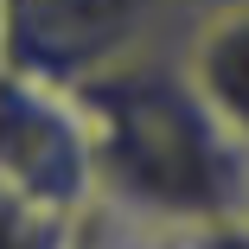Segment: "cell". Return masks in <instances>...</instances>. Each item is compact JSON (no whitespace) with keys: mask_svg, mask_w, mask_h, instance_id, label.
Instances as JSON below:
<instances>
[{"mask_svg":"<svg viewBox=\"0 0 249 249\" xmlns=\"http://www.w3.org/2000/svg\"><path fill=\"white\" fill-rule=\"evenodd\" d=\"M77 103L96 147V185L128 217L192 230L249 211V147L179 71V38L103 71L77 89Z\"/></svg>","mask_w":249,"mask_h":249,"instance_id":"cell-1","label":"cell"},{"mask_svg":"<svg viewBox=\"0 0 249 249\" xmlns=\"http://www.w3.org/2000/svg\"><path fill=\"white\" fill-rule=\"evenodd\" d=\"M179 0H0V71L83 89L103 71L179 38Z\"/></svg>","mask_w":249,"mask_h":249,"instance_id":"cell-2","label":"cell"},{"mask_svg":"<svg viewBox=\"0 0 249 249\" xmlns=\"http://www.w3.org/2000/svg\"><path fill=\"white\" fill-rule=\"evenodd\" d=\"M0 198L58 224L83 217L103 198L77 89H52L0 71Z\"/></svg>","mask_w":249,"mask_h":249,"instance_id":"cell-3","label":"cell"},{"mask_svg":"<svg viewBox=\"0 0 249 249\" xmlns=\"http://www.w3.org/2000/svg\"><path fill=\"white\" fill-rule=\"evenodd\" d=\"M179 71L205 96V109L249 147V0H224V7L185 13Z\"/></svg>","mask_w":249,"mask_h":249,"instance_id":"cell-4","label":"cell"},{"mask_svg":"<svg viewBox=\"0 0 249 249\" xmlns=\"http://www.w3.org/2000/svg\"><path fill=\"white\" fill-rule=\"evenodd\" d=\"M179 243H185V249H249V211L192 224V230H179Z\"/></svg>","mask_w":249,"mask_h":249,"instance_id":"cell-5","label":"cell"},{"mask_svg":"<svg viewBox=\"0 0 249 249\" xmlns=\"http://www.w3.org/2000/svg\"><path fill=\"white\" fill-rule=\"evenodd\" d=\"M179 7H185V13H198V7H224V0H179Z\"/></svg>","mask_w":249,"mask_h":249,"instance_id":"cell-6","label":"cell"}]
</instances>
